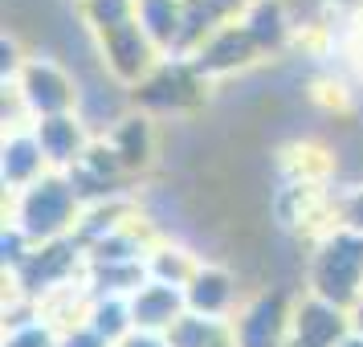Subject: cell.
<instances>
[{"mask_svg":"<svg viewBox=\"0 0 363 347\" xmlns=\"http://www.w3.org/2000/svg\"><path fill=\"white\" fill-rule=\"evenodd\" d=\"M102 50H106V66L115 70V78L123 82H139L151 70V37L139 29V21H127L111 33H102Z\"/></svg>","mask_w":363,"mask_h":347,"instance_id":"cell-4","label":"cell"},{"mask_svg":"<svg viewBox=\"0 0 363 347\" xmlns=\"http://www.w3.org/2000/svg\"><path fill=\"white\" fill-rule=\"evenodd\" d=\"M257 53V45H253V37L245 33V25H225V29H216L204 45H200V62L196 70H237L245 66L249 57Z\"/></svg>","mask_w":363,"mask_h":347,"instance_id":"cell-8","label":"cell"},{"mask_svg":"<svg viewBox=\"0 0 363 347\" xmlns=\"http://www.w3.org/2000/svg\"><path fill=\"white\" fill-rule=\"evenodd\" d=\"M37 143L45 151L50 164H69V160H82L86 151V135H82V123L74 115H53V119H41L37 123Z\"/></svg>","mask_w":363,"mask_h":347,"instance_id":"cell-9","label":"cell"},{"mask_svg":"<svg viewBox=\"0 0 363 347\" xmlns=\"http://www.w3.org/2000/svg\"><path fill=\"white\" fill-rule=\"evenodd\" d=\"M339 347H363V335H347V339H343Z\"/></svg>","mask_w":363,"mask_h":347,"instance_id":"cell-23","label":"cell"},{"mask_svg":"<svg viewBox=\"0 0 363 347\" xmlns=\"http://www.w3.org/2000/svg\"><path fill=\"white\" fill-rule=\"evenodd\" d=\"M78 216V192L69 188V180H57V176H41L37 184H29L21 192L17 204V229L29 237V241H57Z\"/></svg>","mask_w":363,"mask_h":347,"instance_id":"cell-2","label":"cell"},{"mask_svg":"<svg viewBox=\"0 0 363 347\" xmlns=\"http://www.w3.org/2000/svg\"><path fill=\"white\" fill-rule=\"evenodd\" d=\"M245 33L253 37L257 53L278 50L281 41H286V17H281L278 0H253V9H249V17H245Z\"/></svg>","mask_w":363,"mask_h":347,"instance_id":"cell-14","label":"cell"},{"mask_svg":"<svg viewBox=\"0 0 363 347\" xmlns=\"http://www.w3.org/2000/svg\"><path fill=\"white\" fill-rule=\"evenodd\" d=\"M281 327H286L281 294H257L245 307V314L233 323V335H237V347H286Z\"/></svg>","mask_w":363,"mask_h":347,"instance_id":"cell-5","label":"cell"},{"mask_svg":"<svg viewBox=\"0 0 363 347\" xmlns=\"http://www.w3.org/2000/svg\"><path fill=\"white\" fill-rule=\"evenodd\" d=\"M74 82H69L62 70L53 62H29L25 74H21V99L25 106L41 119H53V115H69L74 106Z\"/></svg>","mask_w":363,"mask_h":347,"instance_id":"cell-3","label":"cell"},{"mask_svg":"<svg viewBox=\"0 0 363 347\" xmlns=\"http://www.w3.org/2000/svg\"><path fill=\"white\" fill-rule=\"evenodd\" d=\"M118 347H172V343H167V339H155L151 331H139V335H127Z\"/></svg>","mask_w":363,"mask_h":347,"instance_id":"cell-20","label":"cell"},{"mask_svg":"<svg viewBox=\"0 0 363 347\" xmlns=\"http://www.w3.org/2000/svg\"><path fill=\"white\" fill-rule=\"evenodd\" d=\"M204 4H213L216 13H220V17H225V13H233V9H237V4H241V0H204Z\"/></svg>","mask_w":363,"mask_h":347,"instance_id":"cell-21","label":"cell"},{"mask_svg":"<svg viewBox=\"0 0 363 347\" xmlns=\"http://www.w3.org/2000/svg\"><path fill=\"white\" fill-rule=\"evenodd\" d=\"M139 29L151 37V45L172 50L180 41V25H184V0H139L135 9Z\"/></svg>","mask_w":363,"mask_h":347,"instance_id":"cell-10","label":"cell"},{"mask_svg":"<svg viewBox=\"0 0 363 347\" xmlns=\"http://www.w3.org/2000/svg\"><path fill=\"white\" fill-rule=\"evenodd\" d=\"M188 298L176 290V286H164V282H151V286H139V294L131 302V319L139 323V331H160V327H176L184 314L180 307Z\"/></svg>","mask_w":363,"mask_h":347,"instance_id":"cell-7","label":"cell"},{"mask_svg":"<svg viewBox=\"0 0 363 347\" xmlns=\"http://www.w3.org/2000/svg\"><path fill=\"white\" fill-rule=\"evenodd\" d=\"M355 335H363V298L355 302Z\"/></svg>","mask_w":363,"mask_h":347,"instance_id":"cell-22","label":"cell"},{"mask_svg":"<svg viewBox=\"0 0 363 347\" xmlns=\"http://www.w3.org/2000/svg\"><path fill=\"white\" fill-rule=\"evenodd\" d=\"M41 167H45V151L37 135H13L4 143V184H13L17 192L41 180Z\"/></svg>","mask_w":363,"mask_h":347,"instance_id":"cell-12","label":"cell"},{"mask_svg":"<svg viewBox=\"0 0 363 347\" xmlns=\"http://www.w3.org/2000/svg\"><path fill=\"white\" fill-rule=\"evenodd\" d=\"M343 216H347V225H351L355 233H363V188H359V192H355L351 200H347Z\"/></svg>","mask_w":363,"mask_h":347,"instance_id":"cell-19","label":"cell"},{"mask_svg":"<svg viewBox=\"0 0 363 347\" xmlns=\"http://www.w3.org/2000/svg\"><path fill=\"white\" fill-rule=\"evenodd\" d=\"M111 148H115V155H118V164H123V167L147 164V155H151L147 123H143V119H123V123H118V131H115V139H111Z\"/></svg>","mask_w":363,"mask_h":347,"instance_id":"cell-15","label":"cell"},{"mask_svg":"<svg viewBox=\"0 0 363 347\" xmlns=\"http://www.w3.org/2000/svg\"><path fill=\"white\" fill-rule=\"evenodd\" d=\"M294 339L302 347H339L347 339V319L339 307H330L323 298L302 302L294 314Z\"/></svg>","mask_w":363,"mask_h":347,"instance_id":"cell-6","label":"cell"},{"mask_svg":"<svg viewBox=\"0 0 363 347\" xmlns=\"http://www.w3.org/2000/svg\"><path fill=\"white\" fill-rule=\"evenodd\" d=\"M4 347H53V343H50V331L45 327H21V331H13V339Z\"/></svg>","mask_w":363,"mask_h":347,"instance_id":"cell-18","label":"cell"},{"mask_svg":"<svg viewBox=\"0 0 363 347\" xmlns=\"http://www.w3.org/2000/svg\"><path fill=\"white\" fill-rule=\"evenodd\" d=\"M188 307L196 314H204V319H220V314L229 311L233 302V278L225 274V270H213V265H204V270H196V278L188 282Z\"/></svg>","mask_w":363,"mask_h":347,"instance_id":"cell-11","label":"cell"},{"mask_svg":"<svg viewBox=\"0 0 363 347\" xmlns=\"http://www.w3.org/2000/svg\"><path fill=\"white\" fill-rule=\"evenodd\" d=\"M131 323H135L131 311H127L118 298H106V302H99V307L90 311V331H94V335H102L106 343H115L118 335L131 327Z\"/></svg>","mask_w":363,"mask_h":347,"instance_id":"cell-17","label":"cell"},{"mask_svg":"<svg viewBox=\"0 0 363 347\" xmlns=\"http://www.w3.org/2000/svg\"><path fill=\"white\" fill-rule=\"evenodd\" d=\"M172 347H237L233 335L220 319H204V314H184L176 327L167 331Z\"/></svg>","mask_w":363,"mask_h":347,"instance_id":"cell-13","label":"cell"},{"mask_svg":"<svg viewBox=\"0 0 363 347\" xmlns=\"http://www.w3.org/2000/svg\"><path fill=\"white\" fill-rule=\"evenodd\" d=\"M135 9H139V0H86V21L99 33H111L118 25L135 21Z\"/></svg>","mask_w":363,"mask_h":347,"instance_id":"cell-16","label":"cell"},{"mask_svg":"<svg viewBox=\"0 0 363 347\" xmlns=\"http://www.w3.org/2000/svg\"><path fill=\"white\" fill-rule=\"evenodd\" d=\"M314 298L330 307H351L363 298V233H339L318 249L311 270Z\"/></svg>","mask_w":363,"mask_h":347,"instance_id":"cell-1","label":"cell"}]
</instances>
